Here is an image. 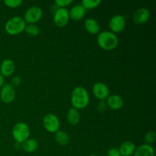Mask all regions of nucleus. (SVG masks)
Returning <instances> with one entry per match:
<instances>
[{"mask_svg":"<svg viewBox=\"0 0 156 156\" xmlns=\"http://www.w3.org/2000/svg\"><path fill=\"white\" fill-rule=\"evenodd\" d=\"M90 98L88 91L82 86H77L71 94V103L76 109H83L89 104Z\"/></svg>","mask_w":156,"mask_h":156,"instance_id":"nucleus-1","label":"nucleus"},{"mask_svg":"<svg viewBox=\"0 0 156 156\" xmlns=\"http://www.w3.org/2000/svg\"><path fill=\"white\" fill-rule=\"evenodd\" d=\"M97 42L99 47L104 50H113L118 46L119 39L117 35L109 30L99 32L97 37Z\"/></svg>","mask_w":156,"mask_h":156,"instance_id":"nucleus-2","label":"nucleus"},{"mask_svg":"<svg viewBox=\"0 0 156 156\" xmlns=\"http://www.w3.org/2000/svg\"><path fill=\"white\" fill-rule=\"evenodd\" d=\"M26 24L24 18L21 16H14L6 21L5 30L6 33L10 35H16L24 31Z\"/></svg>","mask_w":156,"mask_h":156,"instance_id":"nucleus-3","label":"nucleus"},{"mask_svg":"<svg viewBox=\"0 0 156 156\" xmlns=\"http://www.w3.org/2000/svg\"><path fill=\"white\" fill-rule=\"evenodd\" d=\"M30 128L26 123L18 122L12 129V136L17 143L21 144L30 136Z\"/></svg>","mask_w":156,"mask_h":156,"instance_id":"nucleus-4","label":"nucleus"},{"mask_svg":"<svg viewBox=\"0 0 156 156\" xmlns=\"http://www.w3.org/2000/svg\"><path fill=\"white\" fill-rule=\"evenodd\" d=\"M43 126L44 129L49 133H55L59 130L60 127V122H59V118L55 114H46L43 119Z\"/></svg>","mask_w":156,"mask_h":156,"instance_id":"nucleus-5","label":"nucleus"},{"mask_svg":"<svg viewBox=\"0 0 156 156\" xmlns=\"http://www.w3.org/2000/svg\"><path fill=\"white\" fill-rule=\"evenodd\" d=\"M69 19V10L66 8H58L53 15V22L59 27H65Z\"/></svg>","mask_w":156,"mask_h":156,"instance_id":"nucleus-6","label":"nucleus"},{"mask_svg":"<svg viewBox=\"0 0 156 156\" xmlns=\"http://www.w3.org/2000/svg\"><path fill=\"white\" fill-rule=\"evenodd\" d=\"M43 15V11L39 6H31L26 11L24 20L26 24H35L41 20Z\"/></svg>","mask_w":156,"mask_h":156,"instance_id":"nucleus-7","label":"nucleus"},{"mask_svg":"<svg viewBox=\"0 0 156 156\" xmlns=\"http://www.w3.org/2000/svg\"><path fill=\"white\" fill-rule=\"evenodd\" d=\"M126 27V19L121 15H115L111 17L109 21V27L114 34L120 33Z\"/></svg>","mask_w":156,"mask_h":156,"instance_id":"nucleus-8","label":"nucleus"},{"mask_svg":"<svg viewBox=\"0 0 156 156\" xmlns=\"http://www.w3.org/2000/svg\"><path fill=\"white\" fill-rule=\"evenodd\" d=\"M92 93L99 101H105L110 95L109 88L104 82H96L92 86Z\"/></svg>","mask_w":156,"mask_h":156,"instance_id":"nucleus-9","label":"nucleus"},{"mask_svg":"<svg viewBox=\"0 0 156 156\" xmlns=\"http://www.w3.org/2000/svg\"><path fill=\"white\" fill-rule=\"evenodd\" d=\"M132 18L136 24H138V25L144 24L150 18V11L147 8H139L133 12Z\"/></svg>","mask_w":156,"mask_h":156,"instance_id":"nucleus-10","label":"nucleus"},{"mask_svg":"<svg viewBox=\"0 0 156 156\" xmlns=\"http://www.w3.org/2000/svg\"><path fill=\"white\" fill-rule=\"evenodd\" d=\"M15 98V88L10 84H4L0 88V98L3 103L9 104L14 101Z\"/></svg>","mask_w":156,"mask_h":156,"instance_id":"nucleus-11","label":"nucleus"},{"mask_svg":"<svg viewBox=\"0 0 156 156\" xmlns=\"http://www.w3.org/2000/svg\"><path fill=\"white\" fill-rule=\"evenodd\" d=\"M123 104H124L123 99L119 94H111V95L108 96V98H107V106L110 109L114 110V111L121 109L123 106Z\"/></svg>","mask_w":156,"mask_h":156,"instance_id":"nucleus-12","label":"nucleus"},{"mask_svg":"<svg viewBox=\"0 0 156 156\" xmlns=\"http://www.w3.org/2000/svg\"><path fill=\"white\" fill-rule=\"evenodd\" d=\"M15 70V62L10 59H5L0 65V74L3 77H9L12 76Z\"/></svg>","mask_w":156,"mask_h":156,"instance_id":"nucleus-13","label":"nucleus"},{"mask_svg":"<svg viewBox=\"0 0 156 156\" xmlns=\"http://www.w3.org/2000/svg\"><path fill=\"white\" fill-rule=\"evenodd\" d=\"M85 13H86V10L84 9V7L81 4L73 6L71 9L69 11V18L73 20V21H80V20H82L85 17Z\"/></svg>","mask_w":156,"mask_h":156,"instance_id":"nucleus-14","label":"nucleus"},{"mask_svg":"<svg viewBox=\"0 0 156 156\" xmlns=\"http://www.w3.org/2000/svg\"><path fill=\"white\" fill-rule=\"evenodd\" d=\"M84 27L91 34H98L100 32V25L95 19L92 18H87L84 22Z\"/></svg>","mask_w":156,"mask_h":156,"instance_id":"nucleus-15","label":"nucleus"},{"mask_svg":"<svg viewBox=\"0 0 156 156\" xmlns=\"http://www.w3.org/2000/svg\"><path fill=\"white\" fill-rule=\"evenodd\" d=\"M136 148V147L133 142L125 141L121 143L118 149L121 156H132L133 155Z\"/></svg>","mask_w":156,"mask_h":156,"instance_id":"nucleus-16","label":"nucleus"},{"mask_svg":"<svg viewBox=\"0 0 156 156\" xmlns=\"http://www.w3.org/2000/svg\"><path fill=\"white\" fill-rule=\"evenodd\" d=\"M133 156H155V152L151 145L143 144L136 148Z\"/></svg>","mask_w":156,"mask_h":156,"instance_id":"nucleus-17","label":"nucleus"},{"mask_svg":"<svg viewBox=\"0 0 156 156\" xmlns=\"http://www.w3.org/2000/svg\"><path fill=\"white\" fill-rule=\"evenodd\" d=\"M38 142L34 139H27L21 143V148L27 153H32L37 151L38 148Z\"/></svg>","mask_w":156,"mask_h":156,"instance_id":"nucleus-18","label":"nucleus"},{"mask_svg":"<svg viewBox=\"0 0 156 156\" xmlns=\"http://www.w3.org/2000/svg\"><path fill=\"white\" fill-rule=\"evenodd\" d=\"M67 121L70 125H75L78 124L80 120V114H79V111L74 108H71L69 109L68 113H67Z\"/></svg>","mask_w":156,"mask_h":156,"instance_id":"nucleus-19","label":"nucleus"},{"mask_svg":"<svg viewBox=\"0 0 156 156\" xmlns=\"http://www.w3.org/2000/svg\"><path fill=\"white\" fill-rule=\"evenodd\" d=\"M55 140L60 146H66L68 144L69 138L66 133L62 130H58L57 132L55 133Z\"/></svg>","mask_w":156,"mask_h":156,"instance_id":"nucleus-20","label":"nucleus"},{"mask_svg":"<svg viewBox=\"0 0 156 156\" xmlns=\"http://www.w3.org/2000/svg\"><path fill=\"white\" fill-rule=\"evenodd\" d=\"M24 31L31 37H36L39 34L40 28L35 24H27L24 28Z\"/></svg>","mask_w":156,"mask_h":156,"instance_id":"nucleus-21","label":"nucleus"},{"mask_svg":"<svg viewBox=\"0 0 156 156\" xmlns=\"http://www.w3.org/2000/svg\"><path fill=\"white\" fill-rule=\"evenodd\" d=\"M101 0H82V5L84 9H94L97 8L101 4Z\"/></svg>","mask_w":156,"mask_h":156,"instance_id":"nucleus-22","label":"nucleus"},{"mask_svg":"<svg viewBox=\"0 0 156 156\" xmlns=\"http://www.w3.org/2000/svg\"><path fill=\"white\" fill-rule=\"evenodd\" d=\"M144 140L145 142H146V144L150 145L152 143H155L156 140V134L155 131L150 130L146 133L144 136Z\"/></svg>","mask_w":156,"mask_h":156,"instance_id":"nucleus-23","label":"nucleus"},{"mask_svg":"<svg viewBox=\"0 0 156 156\" xmlns=\"http://www.w3.org/2000/svg\"><path fill=\"white\" fill-rule=\"evenodd\" d=\"M4 3L7 7L15 9V8L19 7L22 4V1L21 0H5Z\"/></svg>","mask_w":156,"mask_h":156,"instance_id":"nucleus-24","label":"nucleus"},{"mask_svg":"<svg viewBox=\"0 0 156 156\" xmlns=\"http://www.w3.org/2000/svg\"><path fill=\"white\" fill-rule=\"evenodd\" d=\"M73 0H56L55 3L59 8H66L73 3Z\"/></svg>","mask_w":156,"mask_h":156,"instance_id":"nucleus-25","label":"nucleus"},{"mask_svg":"<svg viewBox=\"0 0 156 156\" xmlns=\"http://www.w3.org/2000/svg\"><path fill=\"white\" fill-rule=\"evenodd\" d=\"M107 156H121L117 148H111L108 151Z\"/></svg>","mask_w":156,"mask_h":156,"instance_id":"nucleus-26","label":"nucleus"},{"mask_svg":"<svg viewBox=\"0 0 156 156\" xmlns=\"http://www.w3.org/2000/svg\"><path fill=\"white\" fill-rule=\"evenodd\" d=\"M21 79L19 77V76H15V77H13L12 79V80H11V83L10 85H12V87H18V85L21 84Z\"/></svg>","mask_w":156,"mask_h":156,"instance_id":"nucleus-27","label":"nucleus"},{"mask_svg":"<svg viewBox=\"0 0 156 156\" xmlns=\"http://www.w3.org/2000/svg\"><path fill=\"white\" fill-rule=\"evenodd\" d=\"M107 108H108V106H107L106 102H105V101H100L97 105L98 111H100V112H104V111H106Z\"/></svg>","mask_w":156,"mask_h":156,"instance_id":"nucleus-28","label":"nucleus"},{"mask_svg":"<svg viewBox=\"0 0 156 156\" xmlns=\"http://www.w3.org/2000/svg\"><path fill=\"white\" fill-rule=\"evenodd\" d=\"M3 85H4V77L0 74V88H2Z\"/></svg>","mask_w":156,"mask_h":156,"instance_id":"nucleus-29","label":"nucleus"},{"mask_svg":"<svg viewBox=\"0 0 156 156\" xmlns=\"http://www.w3.org/2000/svg\"><path fill=\"white\" fill-rule=\"evenodd\" d=\"M88 156H98V155H88Z\"/></svg>","mask_w":156,"mask_h":156,"instance_id":"nucleus-30","label":"nucleus"}]
</instances>
